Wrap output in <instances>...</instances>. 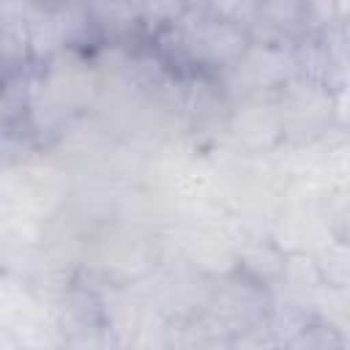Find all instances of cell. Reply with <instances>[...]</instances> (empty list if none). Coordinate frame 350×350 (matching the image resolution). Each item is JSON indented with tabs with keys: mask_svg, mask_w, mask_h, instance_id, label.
<instances>
[{
	"mask_svg": "<svg viewBox=\"0 0 350 350\" xmlns=\"http://www.w3.org/2000/svg\"><path fill=\"white\" fill-rule=\"evenodd\" d=\"M189 44L197 57L211 63H235L249 44V36L241 25L224 22V19H205L189 33Z\"/></svg>",
	"mask_w": 350,
	"mask_h": 350,
	"instance_id": "obj_1",
	"label": "cell"
},
{
	"mask_svg": "<svg viewBox=\"0 0 350 350\" xmlns=\"http://www.w3.org/2000/svg\"><path fill=\"white\" fill-rule=\"evenodd\" d=\"M46 306L30 290V284L16 273H0V328L16 334L36 317H41Z\"/></svg>",
	"mask_w": 350,
	"mask_h": 350,
	"instance_id": "obj_2",
	"label": "cell"
},
{
	"mask_svg": "<svg viewBox=\"0 0 350 350\" xmlns=\"http://www.w3.org/2000/svg\"><path fill=\"white\" fill-rule=\"evenodd\" d=\"M22 350H60V347H22Z\"/></svg>",
	"mask_w": 350,
	"mask_h": 350,
	"instance_id": "obj_5",
	"label": "cell"
},
{
	"mask_svg": "<svg viewBox=\"0 0 350 350\" xmlns=\"http://www.w3.org/2000/svg\"><path fill=\"white\" fill-rule=\"evenodd\" d=\"M0 350H22V345L16 342V336L8 328H0Z\"/></svg>",
	"mask_w": 350,
	"mask_h": 350,
	"instance_id": "obj_4",
	"label": "cell"
},
{
	"mask_svg": "<svg viewBox=\"0 0 350 350\" xmlns=\"http://www.w3.org/2000/svg\"><path fill=\"white\" fill-rule=\"evenodd\" d=\"M0 44H3V22H0Z\"/></svg>",
	"mask_w": 350,
	"mask_h": 350,
	"instance_id": "obj_6",
	"label": "cell"
},
{
	"mask_svg": "<svg viewBox=\"0 0 350 350\" xmlns=\"http://www.w3.org/2000/svg\"><path fill=\"white\" fill-rule=\"evenodd\" d=\"M282 279H284L290 287L304 290V293H314V290L323 284L317 260H314V254H306V252H290V254H284Z\"/></svg>",
	"mask_w": 350,
	"mask_h": 350,
	"instance_id": "obj_3",
	"label": "cell"
}]
</instances>
